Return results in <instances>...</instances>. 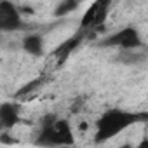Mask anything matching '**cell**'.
<instances>
[{"mask_svg": "<svg viewBox=\"0 0 148 148\" xmlns=\"http://www.w3.org/2000/svg\"><path fill=\"white\" fill-rule=\"evenodd\" d=\"M101 45L105 47H119L122 51L125 49H141L143 47V42H141V37H139V32L134 28V26H125L119 32H115L113 35L106 37Z\"/></svg>", "mask_w": 148, "mask_h": 148, "instance_id": "3957f363", "label": "cell"}, {"mask_svg": "<svg viewBox=\"0 0 148 148\" xmlns=\"http://www.w3.org/2000/svg\"><path fill=\"white\" fill-rule=\"evenodd\" d=\"M139 146H148V139H145V141H141V143H139Z\"/></svg>", "mask_w": 148, "mask_h": 148, "instance_id": "30bf717a", "label": "cell"}, {"mask_svg": "<svg viewBox=\"0 0 148 148\" xmlns=\"http://www.w3.org/2000/svg\"><path fill=\"white\" fill-rule=\"evenodd\" d=\"M19 105L14 103H4L0 106V124L4 129H11L19 122Z\"/></svg>", "mask_w": 148, "mask_h": 148, "instance_id": "5b68a950", "label": "cell"}, {"mask_svg": "<svg viewBox=\"0 0 148 148\" xmlns=\"http://www.w3.org/2000/svg\"><path fill=\"white\" fill-rule=\"evenodd\" d=\"M138 122H148V113H132L119 108L108 110L96 124V141L103 143Z\"/></svg>", "mask_w": 148, "mask_h": 148, "instance_id": "6da1fadb", "label": "cell"}, {"mask_svg": "<svg viewBox=\"0 0 148 148\" xmlns=\"http://www.w3.org/2000/svg\"><path fill=\"white\" fill-rule=\"evenodd\" d=\"M23 49L32 56H42V52H44V38H42V35L28 33L26 37H23Z\"/></svg>", "mask_w": 148, "mask_h": 148, "instance_id": "52a82bcc", "label": "cell"}, {"mask_svg": "<svg viewBox=\"0 0 148 148\" xmlns=\"http://www.w3.org/2000/svg\"><path fill=\"white\" fill-rule=\"evenodd\" d=\"M40 132H38V145H47V146H54V145H73V136H71V129L70 124L66 120L58 119L54 113H47L42 122H40Z\"/></svg>", "mask_w": 148, "mask_h": 148, "instance_id": "7a4b0ae2", "label": "cell"}, {"mask_svg": "<svg viewBox=\"0 0 148 148\" xmlns=\"http://www.w3.org/2000/svg\"><path fill=\"white\" fill-rule=\"evenodd\" d=\"M84 2V0H63V2L58 5V9H56V16H64V14H68L70 11H75L80 4Z\"/></svg>", "mask_w": 148, "mask_h": 148, "instance_id": "ba28073f", "label": "cell"}, {"mask_svg": "<svg viewBox=\"0 0 148 148\" xmlns=\"http://www.w3.org/2000/svg\"><path fill=\"white\" fill-rule=\"evenodd\" d=\"M82 38H84V35H82V32H79V33H75L73 37H70V38H66L56 51H54V58H58L59 59V63H63L68 56H70V52L71 51H75L77 47H79V44L82 42Z\"/></svg>", "mask_w": 148, "mask_h": 148, "instance_id": "8992f818", "label": "cell"}, {"mask_svg": "<svg viewBox=\"0 0 148 148\" xmlns=\"http://www.w3.org/2000/svg\"><path fill=\"white\" fill-rule=\"evenodd\" d=\"M42 82H44V79H37V80H32L30 84H26L25 87H21L19 91H18V96H23V94H28V92H33L38 86H42Z\"/></svg>", "mask_w": 148, "mask_h": 148, "instance_id": "9c48e42d", "label": "cell"}, {"mask_svg": "<svg viewBox=\"0 0 148 148\" xmlns=\"http://www.w3.org/2000/svg\"><path fill=\"white\" fill-rule=\"evenodd\" d=\"M0 28L4 32H16L23 28L21 12L11 0H2L0 2Z\"/></svg>", "mask_w": 148, "mask_h": 148, "instance_id": "277c9868", "label": "cell"}]
</instances>
